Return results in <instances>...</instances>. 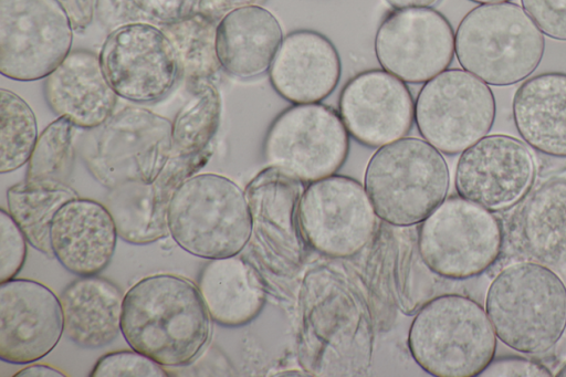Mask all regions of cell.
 <instances>
[{"label":"cell","instance_id":"cell-25","mask_svg":"<svg viewBox=\"0 0 566 377\" xmlns=\"http://www.w3.org/2000/svg\"><path fill=\"white\" fill-rule=\"evenodd\" d=\"M64 334L83 348H101L119 333L124 295L117 284L98 276H78L60 294Z\"/></svg>","mask_w":566,"mask_h":377},{"label":"cell","instance_id":"cell-3","mask_svg":"<svg viewBox=\"0 0 566 377\" xmlns=\"http://www.w3.org/2000/svg\"><path fill=\"white\" fill-rule=\"evenodd\" d=\"M545 51L542 31L513 2L480 4L460 21L454 53L461 67L495 86L526 80Z\"/></svg>","mask_w":566,"mask_h":377},{"label":"cell","instance_id":"cell-14","mask_svg":"<svg viewBox=\"0 0 566 377\" xmlns=\"http://www.w3.org/2000/svg\"><path fill=\"white\" fill-rule=\"evenodd\" d=\"M374 46L382 70L411 84L447 70L455 54L452 25L432 8L394 9L380 22Z\"/></svg>","mask_w":566,"mask_h":377},{"label":"cell","instance_id":"cell-5","mask_svg":"<svg viewBox=\"0 0 566 377\" xmlns=\"http://www.w3.org/2000/svg\"><path fill=\"white\" fill-rule=\"evenodd\" d=\"M167 222L179 248L208 260L238 255L252 235L244 191L230 178L212 172H196L179 185Z\"/></svg>","mask_w":566,"mask_h":377},{"label":"cell","instance_id":"cell-18","mask_svg":"<svg viewBox=\"0 0 566 377\" xmlns=\"http://www.w3.org/2000/svg\"><path fill=\"white\" fill-rule=\"evenodd\" d=\"M244 195L255 248L266 255L273 269L297 265L304 240L297 223L301 181L280 168L268 166L250 180Z\"/></svg>","mask_w":566,"mask_h":377},{"label":"cell","instance_id":"cell-38","mask_svg":"<svg viewBox=\"0 0 566 377\" xmlns=\"http://www.w3.org/2000/svg\"><path fill=\"white\" fill-rule=\"evenodd\" d=\"M66 11L74 31H84L95 17L96 0H57Z\"/></svg>","mask_w":566,"mask_h":377},{"label":"cell","instance_id":"cell-26","mask_svg":"<svg viewBox=\"0 0 566 377\" xmlns=\"http://www.w3.org/2000/svg\"><path fill=\"white\" fill-rule=\"evenodd\" d=\"M512 112L524 142L543 154L566 157V73L525 80L514 94Z\"/></svg>","mask_w":566,"mask_h":377},{"label":"cell","instance_id":"cell-11","mask_svg":"<svg viewBox=\"0 0 566 377\" xmlns=\"http://www.w3.org/2000/svg\"><path fill=\"white\" fill-rule=\"evenodd\" d=\"M73 25L57 0H0V72L45 78L72 51Z\"/></svg>","mask_w":566,"mask_h":377},{"label":"cell","instance_id":"cell-23","mask_svg":"<svg viewBox=\"0 0 566 377\" xmlns=\"http://www.w3.org/2000/svg\"><path fill=\"white\" fill-rule=\"evenodd\" d=\"M510 239L530 261L566 265V176L542 182L512 218Z\"/></svg>","mask_w":566,"mask_h":377},{"label":"cell","instance_id":"cell-37","mask_svg":"<svg viewBox=\"0 0 566 377\" xmlns=\"http://www.w3.org/2000/svg\"><path fill=\"white\" fill-rule=\"evenodd\" d=\"M479 376L548 377L552 371L542 363L521 356L493 358Z\"/></svg>","mask_w":566,"mask_h":377},{"label":"cell","instance_id":"cell-16","mask_svg":"<svg viewBox=\"0 0 566 377\" xmlns=\"http://www.w3.org/2000/svg\"><path fill=\"white\" fill-rule=\"evenodd\" d=\"M64 334L60 297L31 279L0 283V358L27 365L50 354Z\"/></svg>","mask_w":566,"mask_h":377},{"label":"cell","instance_id":"cell-8","mask_svg":"<svg viewBox=\"0 0 566 377\" xmlns=\"http://www.w3.org/2000/svg\"><path fill=\"white\" fill-rule=\"evenodd\" d=\"M503 228L486 208L460 196L446 198L420 227L418 248L436 274L454 280L476 276L499 258Z\"/></svg>","mask_w":566,"mask_h":377},{"label":"cell","instance_id":"cell-32","mask_svg":"<svg viewBox=\"0 0 566 377\" xmlns=\"http://www.w3.org/2000/svg\"><path fill=\"white\" fill-rule=\"evenodd\" d=\"M200 0H96L95 17L111 32L135 23L164 28L199 11Z\"/></svg>","mask_w":566,"mask_h":377},{"label":"cell","instance_id":"cell-28","mask_svg":"<svg viewBox=\"0 0 566 377\" xmlns=\"http://www.w3.org/2000/svg\"><path fill=\"white\" fill-rule=\"evenodd\" d=\"M80 197L66 182L23 180L7 190L8 212L20 227L29 244L53 258L50 229L56 212L70 200Z\"/></svg>","mask_w":566,"mask_h":377},{"label":"cell","instance_id":"cell-24","mask_svg":"<svg viewBox=\"0 0 566 377\" xmlns=\"http://www.w3.org/2000/svg\"><path fill=\"white\" fill-rule=\"evenodd\" d=\"M283 32L276 17L261 6L224 14L217 25V54L221 69L239 78L255 77L269 70Z\"/></svg>","mask_w":566,"mask_h":377},{"label":"cell","instance_id":"cell-42","mask_svg":"<svg viewBox=\"0 0 566 377\" xmlns=\"http://www.w3.org/2000/svg\"><path fill=\"white\" fill-rule=\"evenodd\" d=\"M470 1L475 2V3H480V4H486V3L507 2L510 0H470Z\"/></svg>","mask_w":566,"mask_h":377},{"label":"cell","instance_id":"cell-40","mask_svg":"<svg viewBox=\"0 0 566 377\" xmlns=\"http://www.w3.org/2000/svg\"><path fill=\"white\" fill-rule=\"evenodd\" d=\"M66 377L63 370L45 365V364H31L14 374V377Z\"/></svg>","mask_w":566,"mask_h":377},{"label":"cell","instance_id":"cell-20","mask_svg":"<svg viewBox=\"0 0 566 377\" xmlns=\"http://www.w3.org/2000/svg\"><path fill=\"white\" fill-rule=\"evenodd\" d=\"M342 62L333 42L321 32L287 33L269 67L274 91L292 104L319 103L338 85Z\"/></svg>","mask_w":566,"mask_h":377},{"label":"cell","instance_id":"cell-33","mask_svg":"<svg viewBox=\"0 0 566 377\" xmlns=\"http://www.w3.org/2000/svg\"><path fill=\"white\" fill-rule=\"evenodd\" d=\"M75 128L66 117H57L39 134L28 161L25 180L66 182L75 157Z\"/></svg>","mask_w":566,"mask_h":377},{"label":"cell","instance_id":"cell-31","mask_svg":"<svg viewBox=\"0 0 566 377\" xmlns=\"http://www.w3.org/2000/svg\"><path fill=\"white\" fill-rule=\"evenodd\" d=\"M39 138L38 122L31 106L11 90H0V172L28 164Z\"/></svg>","mask_w":566,"mask_h":377},{"label":"cell","instance_id":"cell-30","mask_svg":"<svg viewBox=\"0 0 566 377\" xmlns=\"http://www.w3.org/2000/svg\"><path fill=\"white\" fill-rule=\"evenodd\" d=\"M190 90L192 96L171 121L172 155L186 158L211 151L222 111L221 96L212 81Z\"/></svg>","mask_w":566,"mask_h":377},{"label":"cell","instance_id":"cell-43","mask_svg":"<svg viewBox=\"0 0 566 377\" xmlns=\"http://www.w3.org/2000/svg\"><path fill=\"white\" fill-rule=\"evenodd\" d=\"M558 377H566V363L563 365V367L558 370L556 374Z\"/></svg>","mask_w":566,"mask_h":377},{"label":"cell","instance_id":"cell-9","mask_svg":"<svg viewBox=\"0 0 566 377\" xmlns=\"http://www.w3.org/2000/svg\"><path fill=\"white\" fill-rule=\"evenodd\" d=\"M495 115L489 84L461 69H447L426 82L415 102L420 135L447 155L460 154L486 136Z\"/></svg>","mask_w":566,"mask_h":377},{"label":"cell","instance_id":"cell-22","mask_svg":"<svg viewBox=\"0 0 566 377\" xmlns=\"http://www.w3.org/2000/svg\"><path fill=\"white\" fill-rule=\"evenodd\" d=\"M43 91L51 111L82 129L102 125L116 111L118 101L98 54L84 49L69 53L45 77Z\"/></svg>","mask_w":566,"mask_h":377},{"label":"cell","instance_id":"cell-21","mask_svg":"<svg viewBox=\"0 0 566 377\" xmlns=\"http://www.w3.org/2000/svg\"><path fill=\"white\" fill-rule=\"evenodd\" d=\"M118 232L104 203L77 197L54 216L50 243L55 258L78 276L98 275L109 264Z\"/></svg>","mask_w":566,"mask_h":377},{"label":"cell","instance_id":"cell-6","mask_svg":"<svg viewBox=\"0 0 566 377\" xmlns=\"http://www.w3.org/2000/svg\"><path fill=\"white\" fill-rule=\"evenodd\" d=\"M364 187L379 219L408 227L422 222L447 198L450 172L436 147L403 137L374 153Z\"/></svg>","mask_w":566,"mask_h":377},{"label":"cell","instance_id":"cell-29","mask_svg":"<svg viewBox=\"0 0 566 377\" xmlns=\"http://www.w3.org/2000/svg\"><path fill=\"white\" fill-rule=\"evenodd\" d=\"M217 25L218 20L198 11L161 28L175 50L180 76L189 88L211 81L221 70L216 45Z\"/></svg>","mask_w":566,"mask_h":377},{"label":"cell","instance_id":"cell-15","mask_svg":"<svg viewBox=\"0 0 566 377\" xmlns=\"http://www.w3.org/2000/svg\"><path fill=\"white\" fill-rule=\"evenodd\" d=\"M535 176L536 164L527 145L510 135L493 134L461 153L454 186L460 197L495 212L520 203Z\"/></svg>","mask_w":566,"mask_h":377},{"label":"cell","instance_id":"cell-12","mask_svg":"<svg viewBox=\"0 0 566 377\" xmlns=\"http://www.w3.org/2000/svg\"><path fill=\"white\" fill-rule=\"evenodd\" d=\"M377 218L365 187L343 175L308 184L297 206L304 241L332 258H349L361 251L374 235Z\"/></svg>","mask_w":566,"mask_h":377},{"label":"cell","instance_id":"cell-36","mask_svg":"<svg viewBox=\"0 0 566 377\" xmlns=\"http://www.w3.org/2000/svg\"><path fill=\"white\" fill-rule=\"evenodd\" d=\"M521 3L543 34L566 41V0H521Z\"/></svg>","mask_w":566,"mask_h":377},{"label":"cell","instance_id":"cell-41","mask_svg":"<svg viewBox=\"0 0 566 377\" xmlns=\"http://www.w3.org/2000/svg\"><path fill=\"white\" fill-rule=\"evenodd\" d=\"M394 9L431 8L440 0H385Z\"/></svg>","mask_w":566,"mask_h":377},{"label":"cell","instance_id":"cell-34","mask_svg":"<svg viewBox=\"0 0 566 377\" xmlns=\"http://www.w3.org/2000/svg\"><path fill=\"white\" fill-rule=\"evenodd\" d=\"M91 377H167L166 369L151 357L135 349L109 352L99 357Z\"/></svg>","mask_w":566,"mask_h":377},{"label":"cell","instance_id":"cell-19","mask_svg":"<svg viewBox=\"0 0 566 377\" xmlns=\"http://www.w3.org/2000/svg\"><path fill=\"white\" fill-rule=\"evenodd\" d=\"M212 150L197 157L171 156L163 171L150 182H126L108 189L104 205L111 212L118 237L145 245L169 234L167 214L179 185L202 168Z\"/></svg>","mask_w":566,"mask_h":377},{"label":"cell","instance_id":"cell-10","mask_svg":"<svg viewBox=\"0 0 566 377\" xmlns=\"http://www.w3.org/2000/svg\"><path fill=\"white\" fill-rule=\"evenodd\" d=\"M348 132L333 107L322 103L294 104L271 123L264 139L268 166L301 182L335 175L349 151Z\"/></svg>","mask_w":566,"mask_h":377},{"label":"cell","instance_id":"cell-1","mask_svg":"<svg viewBox=\"0 0 566 377\" xmlns=\"http://www.w3.org/2000/svg\"><path fill=\"white\" fill-rule=\"evenodd\" d=\"M211 321L197 283L157 273L125 293L120 331L130 348L163 366L178 367L192 363L205 348Z\"/></svg>","mask_w":566,"mask_h":377},{"label":"cell","instance_id":"cell-13","mask_svg":"<svg viewBox=\"0 0 566 377\" xmlns=\"http://www.w3.org/2000/svg\"><path fill=\"white\" fill-rule=\"evenodd\" d=\"M98 57L118 97L137 104L163 100L180 76L170 41L150 24H127L108 32Z\"/></svg>","mask_w":566,"mask_h":377},{"label":"cell","instance_id":"cell-27","mask_svg":"<svg viewBox=\"0 0 566 377\" xmlns=\"http://www.w3.org/2000/svg\"><path fill=\"white\" fill-rule=\"evenodd\" d=\"M197 286L211 320L224 327L253 321L265 303V287L256 270L238 255L209 260Z\"/></svg>","mask_w":566,"mask_h":377},{"label":"cell","instance_id":"cell-2","mask_svg":"<svg viewBox=\"0 0 566 377\" xmlns=\"http://www.w3.org/2000/svg\"><path fill=\"white\" fill-rule=\"evenodd\" d=\"M485 311L502 343L520 353L542 354L566 331V285L547 265L515 262L490 283Z\"/></svg>","mask_w":566,"mask_h":377},{"label":"cell","instance_id":"cell-39","mask_svg":"<svg viewBox=\"0 0 566 377\" xmlns=\"http://www.w3.org/2000/svg\"><path fill=\"white\" fill-rule=\"evenodd\" d=\"M266 0H200L199 12L219 21L224 14L232 10L250 6H260Z\"/></svg>","mask_w":566,"mask_h":377},{"label":"cell","instance_id":"cell-4","mask_svg":"<svg viewBox=\"0 0 566 377\" xmlns=\"http://www.w3.org/2000/svg\"><path fill=\"white\" fill-rule=\"evenodd\" d=\"M497 336L485 308L460 294L426 303L408 333L415 362L436 377L479 376L494 358Z\"/></svg>","mask_w":566,"mask_h":377},{"label":"cell","instance_id":"cell-35","mask_svg":"<svg viewBox=\"0 0 566 377\" xmlns=\"http://www.w3.org/2000/svg\"><path fill=\"white\" fill-rule=\"evenodd\" d=\"M28 239L10 216L0 209V283L17 276L28 254Z\"/></svg>","mask_w":566,"mask_h":377},{"label":"cell","instance_id":"cell-7","mask_svg":"<svg viewBox=\"0 0 566 377\" xmlns=\"http://www.w3.org/2000/svg\"><path fill=\"white\" fill-rule=\"evenodd\" d=\"M85 130L82 160L107 189L154 181L172 156L171 121L145 107L126 105Z\"/></svg>","mask_w":566,"mask_h":377},{"label":"cell","instance_id":"cell-17","mask_svg":"<svg viewBox=\"0 0 566 377\" xmlns=\"http://www.w3.org/2000/svg\"><path fill=\"white\" fill-rule=\"evenodd\" d=\"M338 113L360 144L379 148L403 138L415 122V102L403 81L373 69L357 73L339 94Z\"/></svg>","mask_w":566,"mask_h":377}]
</instances>
